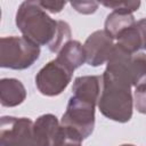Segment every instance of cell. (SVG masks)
Here are the masks:
<instances>
[{"instance_id":"1","label":"cell","mask_w":146,"mask_h":146,"mask_svg":"<svg viewBox=\"0 0 146 146\" xmlns=\"http://www.w3.org/2000/svg\"><path fill=\"white\" fill-rule=\"evenodd\" d=\"M130 56L115 44L102 75L103 89L98 108L105 117L119 123H125L132 116V84L128 71Z\"/></svg>"},{"instance_id":"2","label":"cell","mask_w":146,"mask_h":146,"mask_svg":"<svg viewBox=\"0 0 146 146\" xmlns=\"http://www.w3.org/2000/svg\"><path fill=\"white\" fill-rule=\"evenodd\" d=\"M15 22L24 38L39 47L47 46L51 52H58L71 41L70 25L51 18L38 1L22 2L16 11Z\"/></svg>"},{"instance_id":"3","label":"cell","mask_w":146,"mask_h":146,"mask_svg":"<svg viewBox=\"0 0 146 146\" xmlns=\"http://www.w3.org/2000/svg\"><path fill=\"white\" fill-rule=\"evenodd\" d=\"M40 57V47L24 36H3L0 40V66L10 70L31 67Z\"/></svg>"},{"instance_id":"4","label":"cell","mask_w":146,"mask_h":146,"mask_svg":"<svg viewBox=\"0 0 146 146\" xmlns=\"http://www.w3.org/2000/svg\"><path fill=\"white\" fill-rule=\"evenodd\" d=\"M95 107L96 104L72 96L62 116L60 125L75 131L82 139L88 138L95 128Z\"/></svg>"},{"instance_id":"5","label":"cell","mask_w":146,"mask_h":146,"mask_svg":"<svg viewBox=\"0 0 146 146\" xmlns=\"http://www.w3.org/2000/svg\"><path fill=\"white\" fill-rule=\"evenodd\" d=\"M73 71L57 58L47 63L35 75V86L40 94L48 97L60 95L72 80Z\"/></svg>"},{"instance_id":"6","label":"cell","mask_w":146,"mask_h":146,"mask_svg":"<svg viewBox=\"0 0 146 146\" xmlns=\"http://www.w3.org/2000/svg\"><path fill=\"white\" fill-rule=\"evenodd\" d=\"M0 146H36L33 137V122L29 117L2 116Z\"/></svg>"},{"instance_id":"7","label":"cell","mask_w":146,"mask_h":146,"mask_svg":"<svg viewBox=\"0 0 146 146\" xmlns=\"http://www.w3.org/2000/svg\"><path fill=\"white\" fill-rule=\"evenodd\" d=\"M114 40L104 30L92 32L83 44L86 63L95 67L107 63L114 50Z\"/></svg>"},{"instance_id":"8","label":"cell","mask_w":146,"mask_h":146,"mask_svg":"<svg viewBox=\"0 0 146 146\" xmlns=\"http://www.w3.org/2000/svg\"><path fill=\"white\" fill-rule=\"evenodd\" d=\"M60 122L54 114H43L33 122L36 146H55L60 132Z\"/></svg>"},{"instance_id":"9","label":"cell","mask_w":146,"mask_h":146,"mask_svg":"<svg viewBox=\"0 0 146 146\" xmlns=\"http://www.w3.org/2000/svg\"><path fill=\"white\" fill-rule=\"evenodd\" d=\"M117 47L125 52L133 55L146 46V18L135 22L133 25L124 30L116 39Z\"/></svg>"},{"instance_id":"10","label":"cell","mask_w":146,"mask_h":146,"mask_svg":"<svg viewBox=\"0 0 146 146\" xmlns=\"http://www.w3.org/2000/svg\"><path fill=\"white\" fill-rule=\"evenodd\" d=\"M26 98L24 84L14 78H5L0 81V103L5 107L21 105Z\"/></svg>"},{"instance_id":"11","label":"cell","mask_w":146,"mask_h":146,"mask_svg":"<svg viewBox=\"0 0 146 146\" xmlns=\"http://www.w3.org/2000/svg\"><path fill=\"white\" fill-rule=\"evenodd\" d=\"M100 82L102 78L98 75L78 76L74 80L72 87L73 96L97 105L100 96Z\"/></svg>"},{"instance_id":"12","label":"cell","mask_w":146,"mask_h":146,"mask_svg":"<svg viewBox=\"0 0 146 146\" xmlns=\"http://www.w3.org/2000/svg\"><path fill=\"white\" fill-rule=\"evenodd\" d=\"M60 63H63L71 71H75L83 63H86V54L83 44L76 40H71L62 47L56 57Z\"/></svg>"},{"instance_id":"13","label":"cell","mask_w":146,"mask_h":146,"mask_svg":"<svg viewBox=\"0 0 146 146\" xmlns=\"http://www.w3.org/2000/svg\"><path fill=\"white\" fill-rule=\"evenodd\" d=\"M135 17L131 13L120 11V10H113L110 13L105 21V29L104 31L113 39L116 40L119 35L135 24Z\"/></svg>"},{"instance_id":"14","label":"cell","mask_w":146,"mask_h":146,"mask_svg":"<svg viewBox=\"0 0 146 146\" xmlns=\"http://www.w3.org/2000/svg\"><path fill=\"white\" fill-rule=\"evenodd\" d=\"M129 76L135 88L146 86V54L137 52L130 56L128 63Z\"/></svg>"},{"instance_id":"15","label":"cell","mask_w":146,"mask_h":146,"mask_svg":"<svg viewBox=\"0 0 146 146\" xmlns=\"http://www.w3.org/2000/svg\"><path fill=\"white\" fill-rule=\"evenodd\" d=\"M62 127V125H60ZM82 138L79 133H76L75 131L64 128H60V132H59V137L56 141L55 146H82Z\"/></svg>"},{"instance_id":"16","label":"cell","mask_w":146,"mask_h":146,"mask_svg":"<svg viewBox=\"0 0 146 146\" xmlns=\"http://www.w3.org/2000/svg\"><path fill=\"white\" fill-rule=\"evenodd\" d=\"M102 5L113 10H120L131 14L138 10V8L140 7L139 1H110V2H102Z\"/></svg>"},{"instance_id":"17","label":"cell","mask_w":146,"mask_h":146,"mask_svg":"<svg viewBox=\"0 0 146 146\" xmlns=\"http://www.w3.org/2000/svg\"><path fill=\"white\" fill-rule=\"evenodd\" d=\"M71 6L80 14L90 15L97 10L99 2H96V1H72Z\"/></svg>"},{"instance_id":"18","label":"cell","mask_w":146,"mask_h":146,"mask_svg":"<svg viewBox=\"0 0 146 146\" xmlns=\"http://www.w3.org/2000/svg\"><path fill=\"white\" fill-rule=\"evenodd\" d=\"M135 107L139 113L146 114V86L136 88V90H135Z\"/></svg>"},{"instance_id":"19","label":"cell","mask_w":146,"mask_h":146,"mask_svg":"<svg viewBox=\"0 0 146 146\" xmlns=\"http://www.w3.org/2000/svg\"><path fill=\"white\" fill-rule=\"evenodd\" d=\"M38 2L42 9H44L46 11L52 13V14L60 13L66 5L65 1H38Z\"/></svg>"},{"instance_id":"20","label":"cell","mask_w":146,"mask_h":146,"mask_svg":"<svg viewBox=\"0 0 146 146\" xmlns=\"http://www.w3.org/2000/svg\"><path fill=\"white\" fill-rule=\"evenodd\" d=\"M120 146H135L132 144H123V145H120Z\"/></svg>"},{"instance_id":"21","label":"cell","mask_w":146,"mask_h":146,"mask_svg":"<svg viewBox=\"0 0 146 146\" xmlns=\"http://www.w3.org/2000/svg\"><path fill=\"white\" fill-rule=\"evenodd\" d=\"M145 49H146V46H145Z\"/></svg>"}]
</instances>
